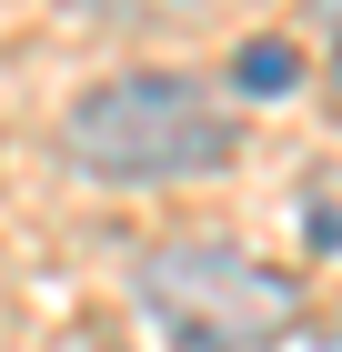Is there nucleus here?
Listing matches in <instances>:
<instances>
[{"instance_id": "nucleus-1", "label": "nucleus", "mask_w": 342, "mask_h": 352, "mask_svg": "<svg viewBox=\"0 0 342 352\" xmlns=\"http://www.w3.org/2000/svg\"><path fill=\"white\" fill-rule=\"evenodd\" d=\"M61 151L91 182H191L242 151V121L182 71H121L61 111Z\"/></svg>"}, {"instance_id": "nucleus-2", "label": "nucleus", "mask_w": 342, "mask_h": 352, "mask_svg": "<svg viewBox=\"0 0 342 352\" xmlns=\"http://www.w3.org/2000/svg\"><path fill=\"white\" fill-rule=\"evenodd\" d=\"M131 282L171 352H272L302 332V282L242 242H211V232L202 242H151Z\"/></svg>"}, {"instance_id": "nucleus-3", "label": "nucleus", "mask_w": 342, "mask_h": 352, "mask_svg": "<svg viewBox=\"0 0 342 352\" xmlns=\"http://www.w3.org/2000/svg\"><path fill=\"white\" fill-rule=\"evenodd\" d=\"M232 81L252 91V101H262V91L282 101V91L302 81V51H292V41H242V51H232Z\"/></svg>"}, {"instance_id": "nucleus-4", "label": "nucleus", "mask_w": 342, "mask_h": 352, "mask_svg": "<svg viewBox=\"0 0 342 352\" xmlns=\"http://www.w3.org/2000/svg\"><path fill=\"white\" fill-rule=\"evenodd\" d=\"M302 242H312L322 262H342V171H312V182H302Z\"/></svg>"}, {"instance_id": "nucleus-5", "label": "nucleus", "mask_w": 342, "mask_h": 352, "mask_svg": "<svg viewBox=\"0 0 342 352\" xmlns=\"http://www.w3.org/2000/svg\"><path fill=\"white\" fill-rule=\"evenodd\" d=\"M101 21H211V10H242V0H81Z\"/></svg>"}, {"instance_id": "nucleus-6", "label": "nucleus", "mask_w": 342, "mask_h": 352, "mask_svg": "<svg viewBox=\"0 0 342 352\" xmlns=\"http://www.w3.org/2000/svg\"><path fill=\"white\" fill-rule=\"evenodd\" d=\"M312 21H322V30H332V41H342V0H312Z\"/></svg>"}, {"instance_id": "nucleus-7", "label": "nucleus", "mask_w": 342, "mask_h": 352, "mask_svg": "<svg viewBox=\"0 0 342 352\" xmlns=\"http://www.w3.org/2000/svg\"><path fill=\"white\" fill-rule=\"evenodd\" d=\"M332 111H342V71H332Z\"/></svg>"}, {"instance_id": "nucleus-8", "label": "nucleus", "mask_w": 342, "mask_h": 352, "mask_svg": "<svg viewBox=\"0 0 342 352\" xmlns=\"http://www.w3.org/2000/svg\"><path fill=\"white\" fill-rule=\"evenodd\" d=\"M332 352H342V342H332Z\"/></svg>"}]
</instances>
